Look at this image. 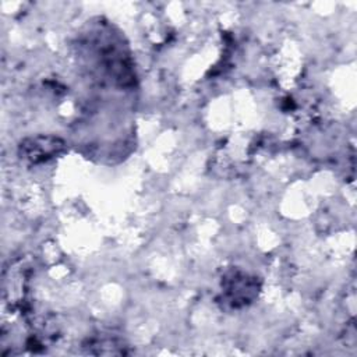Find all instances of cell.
Returning a JSON list of instances; mask_svg holds the SVG:
<instances>
[{"mask_svg": "<svg viewBox=\"0 0 357 357\" xmlns=\"http://www.w3.org/2000/svg\"><path fill=\"white\" fill-rule=\"evenodd\" d=\"M64 149V142L56 137H35L25 139L20 145V155L31 163H40L59 155Z\"/></svg>", "mask_w": 357, "mask_h": 357, "instance_id": "obj_1", "label": "cell"}]
</instances>
